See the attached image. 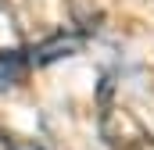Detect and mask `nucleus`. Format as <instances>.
<instances>
[{
    "instance_id": "f257e3e1",
    "label": "nucleus",
    "mask_w": 154,
    "mask_h": 150,
    "mask_svg": "<svg viewBox=\"0 0 154 150\" xmlns=\"http://www.w3.org/2000/svg\"><path fill=\"white\" fill-rule=\"evenodd\" d=\"M100 136L108 150H154V132L140 122V114L111 97V82L100 89Z\"/></svg>"
},
{
    "instance_id": "f03ea898",
    "label": "nucleus",
    "mask_w": 154,
    "mask_h": 150,
    "mask_svg": "<svg viewBox=\"0 0 154 150\" xmlns=\"http://www.w3.org/2000/svg\"><path fill=\"white\" fill-rule=\"evenodd\" d=\"M82 43H86V36H82V32L57 29V32H50L47 39H39L32 50H25V57H29V64L43 68V64H54V61H61V57L79 54V50H82Z\"/></svg>"
},
{
    "instance_id": "7ed1b4c3",
    "label": "nucleus",
    "mask_w": 154,
    "mask_h": 150,
    "mask_svg": "<svg viewBox=\"0 0 154 150\" xmlns=\"http://www.w3.org/2000/svg\"><path fill=\"white\" fill-rule=\"evenodd\" d=\"M18 50H25L22 29H18V22H14V11L0 0V54H18Z\"/></svg>"
}]
</instances>
